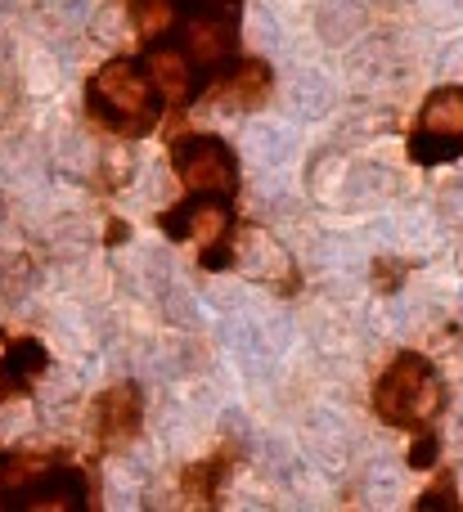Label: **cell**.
Segmentation results:
<instances>
[{"mask_svg":"<svg viewBox=\"0 0 463 512\" xmlns=\"http://www.w3.org/2000/svg\"><path fill=\"white\" fill-rule=\"evenodd\" d=\"M369 405H374L378 423L410 436V468H419V472L437 468V459H441L437 423L450 405V391H446L441 369L428 355L396 351L392 360H387V369L374 378Z\"/></svg>","mask_w":463,"mask_h":512,"instance_id":"cell-1","label":"cell"},{"mask_svg":"<svg viewBox=\"0 0 463 512\" xmlns=\"http://www.w3.org/2000/svg\"><path fill=\"white\" fill-rule=\"evenodd\" d=\"M95 477L68 450H0V508H95Z\"/></svg>","mask_w":463,"mask_h":512,"instance_id":"cell-2","label":"cell"},{"mask_svg":"<svg viewBox=\"0 0 463 512\" xmlns=\"http://www.w3.org/2000/svg\"><path fill=\"white\" fill-rule=\"evenodd\" d=\"M86 113L95 126H104L117 140H144L162 126L167 117V99H162L153 72L144 59L117 54V59L99 63L86 81Z\"/></svg>","mask_w":463,"mask_h":512,"instance_id":"cell-3","label":"cell"},{"mask_svg":"<svg viewBox=\"0 0 463 512\" xmlns=\"http://www.w3.org/2000/svg\"><path fill=\"white\" fill-rule=\"evenodd\" d=\"M158 230L171 243H194L203 270H230L234 265V234H239L234 198L185 194L158 216Z\"/></svg>","mask_w":463,"mask_h":512,"instance_id":"cell-4","label":"cell"},{"mask_svg":"<svg viewBox=\"0 0 463 512\" xmlns=\"http://www.w3.org/2000/svg\"><path fill=\"white\" fill-rule=\"evenodd\" d=\"M171 171L180 176L185 194H216V198H239V153L207 131H180L171 140Z\"/></svg>","mask_w":463,"mask_h":512,"instance_id":"cell-5","label":"cell"},{"mask_svg":"<svg viewBox=\"0 0 463 512\" xmlns=\"http://www.w3.org/2000/svg\"><path fill=\"white\" fill-rule=\"evenodd\" d=\"M405 149H410V162H419V167H441V162L463 158V86L428 90Z\"/></svg>","mask_w":463,"mask_h":512,"instance_id":"cell-6","label":"cell"},{"mask_svg":"<svg viewBox=\"0 0 463 512\" xmlns=\"http://www.w3.org/2000/svg\"><path fill=\"white\" fill-rule=\"evenodd\" d=\"M144 432V391L135 382H113L90 405V436L95 454H122Z\"/></svg>","mask_w":463,"mask_h":512,"instance_id":"cell-7","label":"cell"},{"mask_svg":"<svg viewBox=\"0 0 463 512\" xmlns=\"http://www.w3.org/2000/svg\"><path fill=\"white\" fill-rule=\"evenodd\" d=\"M270 95H275V72H270V63L239 54V59L207 86L203 99L212 108H225V113H252V108H266Z\"/></svg>","mask_w":463,"mask_h":512,"instance_id":"cell-8","label":"cell"},{"mask_svg":"<svg viewBox=\"0 0 463 512\" xmlns=\"http://www.w3.org/2000/svg\"><path fill=\"white\" fill-rule=\"evenodd\" d=\"M239 459H243V450L234 441H225V445H216L207 459L180 468V495H185V504L189 508H221V490H225V481L234 477Z\"/></svg>","mask_w":463,"mask_h":512,"instance_id":"cell-9","label":"cell"},{"mask_svg":"<svg viewBox=\"0 0 463 512\" xmlns=\"http://www.w3.org/2000/svg\"><path fill=\"white\" fill-rule=\"evenodd\" d=\"M45 369H50V351L36 337H0V405L14 396H32Z\"/></svg>","mask_w":463,"mask_h":512,"instance_id":"cell-10","label":"cell"},{"mask_svg":"<svg viewBox=\"0 0 463 512\" xmlns=\"http://www.w3.org/2000/svg\"><path fill=\"white\" fill-rule=\"evenodd\" d=\"M414 508H419V512H463L459 490H455V472L441 468V472H437V481H432V486L423 490L419 504H414Z\"/></svg>","mask_w":463,"mask_h":512,"instance_id":"cell-11","label":"cell"},{"mask_svg":"<svg viewBox=\"0 0 463 512\" xmlns=\"http://www.w3.org/2000/svg\"><path fill=\"white\" fill-rule=\"evenodd\" d=\"M122 239H126V225L113 221V225H108V234H104V243H122Z\"/></svg>","mask_w":463,"mask_h":512,"instance_id":"cell-12","label":"cell"}]
</instances>
